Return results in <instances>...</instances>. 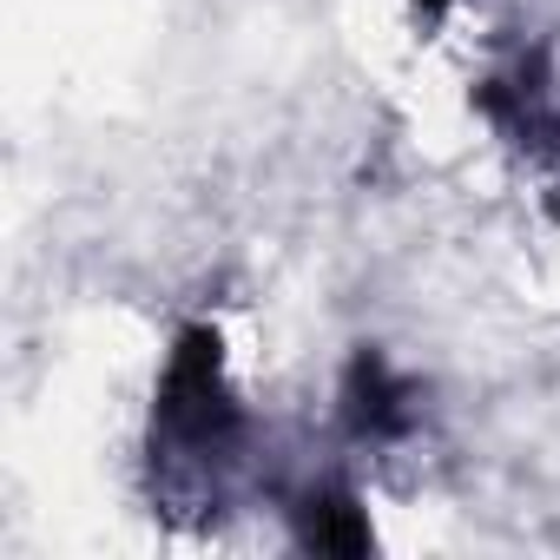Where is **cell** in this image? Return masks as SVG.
I'll return each instance as SVG.
<instances>
[{"mask_svg": "<svg viewBox=\"0 0 560 560\" xmlns=\"http://www.w3.org/2000/svg\"><path fill=\"white\" fill-rule=\"evenodd\" d=\"M304 540H311V547H330V553H363V547H370V521L357 514L350 494L317 488V494L304 501Z\"/></svg>", "mask_w": 560, "mask_h": 560, "instance_id": "obj_1", "label": "cell"}]
</instances>
